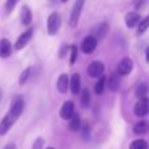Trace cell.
Segmentation results:
<instances>
[{
    "instance_id": "20",
    "label": "cell",
    "mask_w": 149,
    "mask_h": 149,
    "mask_svg": "<svg viewBox=\"0 0 149 149\" xmlns=\"http://www.w3.org/2000/svg\"><path fill=\"white\" fill-rule=\"evenodd\" d=\"M106 81H107V77L100 76V79H98L97 84H95V86H94V92L97 93V94H102V93H103V90H105Z\"/></svg>"
},
{
    "instance_id": "10",
    "label": "cell",
    "mask_w": 149,
    "mask_h": 149,
    "mask_svg": "<svg viewBox=\"0 0 149 149\" xmlns=\"http://www.w3.org/2000/svg\"><path fill=\"white\" fill-rule=\"evenodd\" d=\"M124 21H126L127 28H135V26L139 25V22L141 21V18H140V15L137 12H130V13L126 15Z\"/></svg>"
},
{
    "instance_id": "33",
    "label": "cell",
    "mask_w": 149,
    "mask_h": 149,
    "mask_svg": "<svg viewBox=\"0 0 149 149\" xmlns=\"http://www.w3.org/2000/svg\"><path fill=\"white\" fill-rule=\"evenodd\" d=\"M62 1H63V3H65V1H68V0H62Z\"/></svg>"
},
{
    "instance_id": "28",
    "label": "cell",
    "mask_w": 149,
    "mask_h": 149,
    "mask_svg": "<svg viewBox=\"0 0 149 149\" xmlns=\"http://www.w3.org/2000/svg\"><path fill=\"white\" fill-rule=\"evenodd\" d=\"M43 139H37L36 143H34L33 145V149H42V147H43Z\"/></svg>"
},
{
    "instance_id": "11",
    "label": "cell",
    "mask_w": 149,
    "mask_h": 149,
    "mask_svg": "<svg viewBox=\"0 0 149 149\" xmlns=\"http://www.w3.org/2000/svg\"><path fill=\"white\" fill-rule=\"evenodd\" d=\"M21 22L24 24L25 26L30 25L31 21H33V13H31V9L28 7V5H24L22 8H21Z\"/></svg>"
},
{
    "instance_id": "19",
    "label": "cell",
    "mask_w": 149,
    "mask_h": 149,
    "mask_svg": "<svg viewBox=\"0 0 149 149\" xmlns=\"http://www.w3.org/2000/svg\"><path fill=\"white\" fill-rule=\"evenodd\" d=\"M149 93V86L145 82H141V84L137 85L136 90H135V94H136L137 98H141V97H147V94Z\"/></svg>"
},
{
    "instance_id": "9",
    "label": "cell",
    "mask_w": 149,
    "mask_h": 149,
    "mask_svg": "<svg viewBox=\"0 0 149 149\" xmlns=\"http://www.w3.org/2000/svg\"><path fill=\"white\" fill-rule=\"evenodd\" d=\"M73 114H74V103L72 102V101H67V102H64V105H63L62 109H60V116H62L63 119L70 120V119L72 118Z\"/></svg>"
},
{
    "instance_id": "30",
    "label": "cell",
    "mask_w": 149,
    "mask_h": 149,
    "mask_svg": "<svg viewBox=\"0 0 149 149\" xmlns=\"http://www.w3.org/2000/svg\"><path fill=\"white\" fill-rule=\"evenodd\" d=\"M67 50H68V47L67 46H63V49H60V52H59V56L60 58H63L65 55V52H67Z\"/></svg>"
},
{
    "instance_id": "27",
    "label": "cell",
    "mask_w": 149,
    "mask_h": 149,
    "mask_svg": "<svg viewBox=\"0 0 149 149\" xmlns=\"http://www.w3.org/2000/svg\"><path fill=\"white\" fill-rule=\"evenodd\" d=\"M90 136V127L88 123L84 124V127H82V139L84 140H88Z\"/></svg>"
},
{
    "instance_id": "13",
    "label": "cell",
    "mask_w": 149,
    "mask_h": 149,
    "mask_svg": "<svg viewBox=\"0 0 149 149\" xmlns=\"http://www.w3.org/2000/svg\"><path fill=\"white\" fill-rule=\"evenodd\" d=\"M119 76H120L119 73H111L110 77H109L107 85L111 92H116L119 89V86H120V77Z\"/></svg>"
},
{
    "instance_id": "2",
    "label": "cell",
    "mask_w": 149,
    "mask_h": 149,
    "mask_svg": "<svg viewBox=\"0 0 149 149\" xmlns=\"http://www.w3.org/2000/svg\"><path fill=\"white\" fill-rule=\"evenodd\" d=\"M84 4H85V0H76V3H74L72 10H71V16H70L71 28H76L77 26L80 16H81V12H82V8H84Z\"/></svg>"
},
{
    "instance_id": "8",
    "label": "cell",
    "mask_w": 149,
    "mask_h": 149,
    "mask_svg": "<svg viewBox=\"0 0 149 149\" xmlns=\"http://www.w3.org/2000/svg\"><path fill=\"white\" fill-rule=\"evenodd\" d=\"M31 36H33V29L31 28L28 29L26 31H24V33L17 38V41H16V45H15L16 50H22L24 47L28 45V42L31 39Z\"/></svg>"
},
{
    "instance_id": "14",
    "label": "cell",
    "mask_w": 149,
    "mask_h": 149,
    "mask_svg": "<svg viewBox=\"0 0 149 149\" xmlns=\"http://www.w3.org/2000/svg\"><path fill=\"white\" fill-rule=\"evenodd\" d=\"M68 84H70V81H68V76L65 73L60 74L59 79H58V82H56V86H58V90H59L60 93H65L68 89Z\"/></svg>"
},
{
    "instance_id": "35",
    "label": "cell",
    "mask_w": 149,
    "mask_h": 149,
    "mask_svg": "<svg viewBox=\"0 0 149 149\" xmlns=\"http://www.w3.org/2000/svg\"><path fill=\"white\" fill-rule=\"evenodd\" d=\"M0 98H1V93H0Z\"/></svg>"
},
{
    "instance_id": "23",
    "label": "cell",
    "mask_w": 149,
    "mask_h": 149,
    "mask_svg": "<svg viewBox=\"0 0 149 149\" xmlns=\"http://www.w3.org/2000/svg\"><path fill=\"white\" fill-rule=\"evenodd\" d=\"M80 102H81L82 107H88V106L90 105V92L88 89L82 90V94H81V100H80Z\"/></svg>"
},
{
    "instance_id": "26",
    "label": "cell",
    "mask_w": 149,
    "mask_h": 149,
    "mask_svg": "<svg viewBox=\"0 0 149 149\" xmlns=\"http://www.w3.org/2000/svg\"><path fill=\"white\" fill-rule=\"evenodd\" d=\"M70 50H71L70 63H71V64H74V62H76V59H77V47L73 45V46H71V47H70Z\"/></svg>"
},
{
    "instance_id": "7",
    "label": "cell",
    "mask_w": 149,
    "mask_h": 149,
    "mask_svg": "<svg viewBox=\"0 0 149 149\" xmlns=\"http://www.w3.org/2000/svg\"><path fill=\"white\" fill-rule=\"evenodd\" d=\"M132 68H134V62L130 58H124L118 64V73L120 76H127L132 72Z\"/></svg>"
},
{
    "instance_id": "5",
    "label": "cell",
    "mask_w": 149,
    "mask_h": 149,
    "mask_svg": "<svg viewBox=\"0 0 149 149\" xmlns=\"http://www.w3.org/2000/svg\"><path fill=\"white\" fill-rule=\"evenodd\" d=\"M97 49V38L94 36H88L85 37V39L81 43V50L84 54H92L94 52V50Z\"/></svg>"
},
{
    "instance_id": "3",
    "label": "cell",
    "mask_w": 149,
    "mask_h": 149,
    "mask_svg": "<svg viewBox=\"0 0 149 149\" xmlns=\"http://www.w3.org/2000/svg\"><path fill=\"white\" fill-rule=\"evenodd\" d=\"M60 24H62V18H60L59 13H51L47 18V33H49V36H55L58 33Z\"/></svg>"
},
{
    "instance_id": "25",
    "label": "cell",
    "mask_w": 149,
    "mask_h": 149,
    "mask_svg": "<svg viewBox=\"0 0 149 149\" xmlns=\"http://www.w3.org/2000/svg\"><path fill=\"white\" fill-rule=\"evenodd\" d=\"M18 1H20V0H7V3H5V12L10 13L15 9V7L17 5Z\"/></svg>"
},
{
    "instance_id": "32",
    "label": "cell",
    "mask_w": 149,
    "mask_h": 149,
    "mask_svg": "<svg viewBox=\"0 0 149 149\" xmlns=\"http://www.w3.org/2000/svg\"><path fill=\"white\" fill-rule=\"evenodd\" d=\"M145 59H147V63H149V47L147 49V51H145Z\"/></svg>"
},
{
    "instance_id": "16",
    "label": "cell",
    "mask_w": 149,
    "mask_h": 149,
    "mask_svg": "<svg viewBox=\"0 0 149 149\" xmlns=\"http://www.w3.org/2000/svg\"><path fill=\"white\" fill-rule=\"evenodd\" d=\"M68 128L71 130L72 132H76L81 128V119L77 114H73L72 118L70 119V123H68Z\"/></svg>"
},
{
    "instance_id": "12",
    "label": "cell",
    "mask_w": 149,
    "mask_h": 149,
    "mask_svg": "<svg viewBox=\"0 0 149 149\" xmlns=\"http://www.w3.org/2000/svg\"><path fill=\"white\" fill-rule=\"evenodd\" d=\"M12 54V45L8 39H0V58H8Z\"/></svg>"
},
{
    "instance_id": "15",
    "label": "cell",
    "mask_w": 149,
    "mask_h": 149,
    "mask_svg": "<svg viewBox=\"0 0 149 149\" xmlns=\"http://www.w3.org/2000/svg\"><path fill=\"white\" fill-rule=\"evenodd\" d=\"M149 131V123L147 120H140L135 124L134 127V132L136 135H145Z\"/></svg>"
},
{
    "instance_id": "22",
    "label": "cell",
    "mask_w": 149,
    "mask_h": 149,
    "mask_svg": "<svg viewBox=\"0 0 149 149\" xmlns=\"http://www.w3.org/2000/svg\"><path fill=\"white\" fill-rule=\"evenodd\" d=\"M137 26H139V28H137V34H139V36L144 34L145 31L148 30V28H149V15L145 18H143V20L139 22V25H137Z\"/></svg>"
},
{
    "instance_id": "17",
    "label": "cell",
    "mask_w": 149,
    "mask_h": 149,
    "mask_svg": "<svg viewBox=\"0 0 149 149\" xmlns=\"http://www.w3.org/2000/svg\"><path fill=\"white\" fill-rule=\"evenodd\" d=\"M70 86H71V92L73 94H77L80 92V74L79 73H73L71 77L70 81Z\"/></svg>"
},
{
    "instance_id": "4",
    "label": "cell",
    "mask_w": 149,
    "mask_h": 149,
    "mask_svg": "<svg viewBox=\"0 0 149 149\" xmlns=\"http://www.w3.org/2000/svg\"><path fill=\"white\" fill-rule=\"evenodd\" d=\"M134 113L136 116L143 118V116L149 114V98L148 97H141L139 98V101L136 102L134 107Z\"/></svg>"
},
{
    "instance_id": "34",
    "label": "cell",
    "mask_w": 149,
    "mask_h": 149,
    "mask_svg": "<svg viewBox=\"0 0 149 149\" xmlns=\"http://www.w3.org/2000/svg\"><path fill=\"white\" fill-rule=\"evenodd\" d=\"M47 149H55V148H47Z\"/></svg>"
},
{
    "instance_id": "24",
    "label": "cell",
    "mask_w": 149,
    "mask_h": 149,
    "mask_svg": "<svg viewBox=\"0 0 149 149\" xmlns=\"http://www.w3.org/2000/svg\"><path fill=\"white\" fill-rule=\"evenodd\" d=\"M30 72H31V68L29 67V68H26V70L20 74V79H18V82H20V85H24L29 79H30Z\"/></svg>"
},
{
    "instance_id": "1",
    "label": "cell",
    "mask_w": 149,
    "mask_h": 149,
    "mask_svg": "<svg viewBox=\"0 0 149 149\" xmlns=\"http://www.w3.org/2000/svg\"><path fill=\"white\" fill-rule=\"evenodd\" d=\"M24 100L22 97H16L15 100H13L12 105H10V109H9V113L7 114V118L9 119L10 122H12L13 124H15V122L17 120L18 118L21 116V114H22L24 111Z\"/></svg>"
},
{
    "instance_id": "31",
    "label": "cell",
    "mask_w": 149,
    "mask_h": 149,
    "mask_svg": "<svg viewBox=\"0 0 149 149\" xmlns=\"http://www.w3.org/2000/svg\"><path fill=\"white\" fill-rule=\"evenodd\" d=\"M4 149H16V145L13 144V143H10V144L5 145V148H4Z\"/></svg>"
},
{
    "instance_id": "29",
    "label": "cell",
    "mask_w": 149,
    "mask_h": 149,
    "mask_svg": "<svg viewBox=\"0 0 149 149\" xmlns=\"http://www.w3.org/2000/svg\"><path fill=\"white\" fill-rule=\"evenodd\" d=\"M145 3H147V0H135V8L136 9H141L145 5Z\"/></svg>"
},
{
    "instance_id": "21",
    "label": "cell",
    "mask_w": 149,
    "mask_h": 149,
    "mask_svg": "<svg viewBox=\"0 0 149 149\" xmlns=\"http://www.w3.org/2000/svg\"><path fill=\"white\" fill-rule=\"evenodd\" d=\"M130 149H148V143L144 139H137L130 144Z\"/></svg>"
},
{
    "instance_id": "6",
    "label": "cell",
    "mask_w": 149,
    "mask_h": 149,
    "mask_svg": "<svg viewBox=\"0 0 149 149\" xmlns=\"http://www.w3.org/2000/svg\"><path fill=\"white\" fill-rule=\"evenodd\" d=\"M103 71H105V64H103L102 62H98V60L92 62L89 64V67H88V74H89L90 77H100V76H102Z\"/></svg>"
},
{
    "instance_id": "18",
    "label": "cell",
    "mask_w": 149,
    "mask_h": 149,
    "mask_svg": "<svg viewBox=\"0 0 149 149\" xmlns=\"http://www.w3.org/2000/svg\"><path fill=\"white\" fill-rule=\"evenodd\" d=\"M107 31H109V25L106 22H102L100 25H97V28L94 29V37L95 38H103Z\"/></svg>"
}]
</instances>
